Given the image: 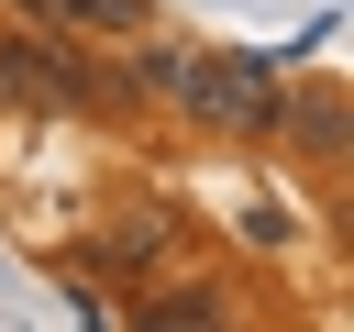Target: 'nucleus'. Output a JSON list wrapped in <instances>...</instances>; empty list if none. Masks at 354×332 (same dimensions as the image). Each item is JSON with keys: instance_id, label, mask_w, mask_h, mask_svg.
<instances>
[{"instance_id": "f257e3e1", "label": "nucleus", "mask_w": 354, "mask_h": 332, "mask_svg": "<svg viewBox=\"0 0 354 332\" xmlns=\"http://www.w3.org/2000/svg\"><path fill=\"white\" fill-rule=\"evenodd\" d=\"M166 100H177L188 122H210V133H277V122H288V89H277L266 55H177Z\"/></svg>"}, {"instance_id": "f03ea898", "label": "nucleus", "mask_w": 354, "mask_h": 332, "mask_svg": "<svg viewBox=\"0 0 354 332\" xmlns=\"http://www.w3.org/2000/svg\"><path fill=\"white\" fill-rule=\"evenodd\" d=\"M0 89H22V100H44V111H88V100H100L77 66H55V55H33V44H0Z\"/></svg>"}, {"instance_id": "7ed1b4c3", "label": "nucleus", "mask_w": 354, "mask_h": 332, "mask_svg": "<svg viewBox=\"0 0 354 332\" xmlns=\"http://www.w3.org/2000/svg\"><path fill=\"white\" fill-rule=\"evenodd\" d=\"M22 11H33V22H55V33H100V44H133V33L155 22L144 0H22Z\"/></svg>"}, {"instance_id": "20e7f679", "label": "nucleus", "mask_w": 354, "mask_h": 332, "mask_svg": "<svg viewBox=\"0 0 354 332\" xmlns=\"http://www.w3.org/2000/svg\"><path fill=\"white\" fill-rule=\"evenodd\" d=\"M166 232H177V210H166V199H133V210L100 232V266H144V255H166Z\"/></svg>"}, {"instance_id": "39448f33", "label": "nucleus", "mask_w": 354, "mask_h": 332, "mask_svg": "<svg viewBox=\"0 0 354 332\" xmlns=\"http://www.w3.org/2000/svg\"><path fill=\"white\" fill-rule=\"evenodd\" d=\"M133 321H144V332H177V321H221V288H166V299H144Z\"/></svg>"}, {"instance_id": "423d86ee", "label": "nucleus", "mask_w": 354, "mask_h": 332, "mask_svg": "<svg viewBox=\"0 0 354 332\" xmlns=\"http://www.w3.org/2000/svg\"><path fill=\"white\" fill-rule=\"evenodd\" d=\"M299 144L332 155V144H343V100H299Z\"/></svg>"}]
</instances>
